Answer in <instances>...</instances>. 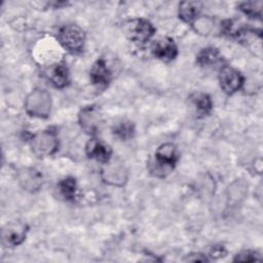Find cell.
<instances>
[{"label": "cell", "mask_w": 263, "mask_h": 263, "mask_svg": "<svg viewBox=\"0 0 263 263\" xmlns=\"http://www.w3.org/2000/svg\"><path fill=\"white\" fill-rule=\"evenodd\" d=\"M26 112L33 117L46 118L51 109V98L47 90L43 88H35L26 98Z\"/></svg>", "instance_id": "1"}, {"label": "cell", "mask_w": 263, "mask_h": 263, "mask_svg": "<svg viewBox=\"0 0 263 263\" xmlns=\"http://www.w3.org/2000/svg\"><path fill=\"white\" fill-rule=\"evenodd\" d=\"M30 145L37 156H49L57 151L59 146L57 133L51 128L38 132L31 138Z\"/></svg>", "instance_id": "2"}, {"label": "cell", "mask_w": 263, "mask_h": 263, "mask_svg": "<svg viewBox=\"0 0 263 263\" xmlns=\"http://www.w3.org/2000/svg\"><path fill=\"white\" fill-rule=\"evenodd\" d=\"M59 40L68 50L77 52L81 50L84 45L85 34L77 25H66L59 31Z\"/></svg>", "instance_id": "3"}, {"label": "cell", "mask_w": 263, "mask_h": 263, "mask_svg": "<svg viewBox=\"0 0 263 263\" xmlns=\"http://www.w3.org/2000/svg\"><path fill=\"white\" fill-rule=\"evenodd\" d=\"M124 32L130 40L144 43L153 36L155 29L147 20L136 18L125 24Z\"/></svg>", "instance_id": "4"}, {"label": "cell", "mask_w": 263, "mask_h": 263, "mask_svg": "<svg viewBox=\"0 0 263 263\" xmlns=\"http://www.w3.org/2000/svg\"><path fill=\"white\" fill-rule=\"evenodd\" d=\"M102 179L105 183L121 187L123 186L128 178V173L126 167L119 162H106V165L101 171Z\"/></svg>", "instance_id": "5"}, {"label": "cell", "mask_w": 263, "mask_h": 263, "mask_svg": "<svg viewBox=\"0 0 263 263\" xmlns=\"http://www.w3.org/2000/svg\"><path fill=\"white\" fill-rule=\"evenodd\" d=\"M219 81L221 88L224 92L232 95L236 92L243 83V77L241 74L229 66H224L220 70Z\"/></svg>", "instance_id": "6"}, {"label": "cell", "mask_w": 263, "mask_h": 263, "mask_svg": "<svg viewBox=\"0 0 263 263\" xmlns=\"http://www.w3.org/2000/svg\"><path fill=\"white\" fill-rule=\"evenodd\" d=\"M20 186L29 192L38 191L42 186V175L33 167H23L17 173Z\"/></svg>", "instance_id": "7"}, {"label": "cell", "mask_w": 263, "mask_h": 263, "mask_svg": "<svg viewBox=\"0 0 263 263\" xmlns=\"http://www.w3.org/2000/svg\"><path fill=\"white\" fill-rule=\"evenodd\" d=\"M27 233V225L21 222H11L6 225V227L2 231L3 241L7 246L15 247L21 245L25 238Z\"/></svg>", "instance_id": "8"}, {"label": "cell", "mask_w": 263, "mask_h": 263, "mask_svg": "<svg viewBox=\"0 0 263 263\" xmlns=\"http://www.w3.org/2000/svg\"><path fill=\"white\" fill-rule=\"evenodd\" d=\"M79 123L83 130L87 134H95L100 125V113L97 107L87 106L81 109L79 115Z\"/></svg>", "instance_id": "9"}, {"label": "cell", "mask_w": 263, "mask_h": 263, "mask_svg": "<svg viewBox=\"0 0 263 263\" xmlns=\"http://www.w3.org/2000/svg\"><path fill=\"white\" fill-rule=\"evenodd\" d=\"M152 51L157 59L165 62L174 60L178 52L176 44L170 38H160L155 41L152 45Z\"/></svg>", "instance_id": "10"}, {"label": "cell", "mask_w": 263, "mask_h": 263, "mask_svg": "<svg viewBox=\"0 0 263 263\" xmlns=\"http://www.w3.org/2000/svg\"><path fill=\"white\" fill-rule=\"evenodd\" d=\"M156 161L159 166L172 168L177 161L178 154L176 147L173 144L166 143L158 147L156 151Z\"/></svg>", "instance_id": "11"}, {"label": "cell", "mask_w": 263, "mask_h": 263, "mask_svg": "<svg viewBox=\"0 0 263 263\" xmlns=\"http://www.w3.org/2000/svg\"><path fill=\"white\" fill-rule=\"evenodd\" d=\"M45 74L48 80L59 88L66 86L69 81V74L68 69L64 64H55L50 66L46 71Z\"/></svg>", "instance_id": "12"}, {"label": "cell", "mask_w": 263, "mask_h": 263, "mask_svg": "<svg viewBox=\"0 0 263 263\" xmlns=\"http://www.w3.org/2000/svg\"><path fill=\"white\" fill-rule=\"evenodd\" d=\"M86 153L90 158L101 162H108L111 156V149L99 140L92 139L86 145Z\"/></svg>", "instance_id": "13"}, {"label": "cell", "mask_w": 263, "mask_h": 263, "mask_svg": "<svg viewBox=\"0 0 263 263\" xmlns=\"http://www.w3.org/2000/svg\"><path fill=\"white\" fill-rule=\"evenodd\" d=\"M90 78L96 84H107L111 79V72L108 69L106 62L103 59L98 60L91 70H90Z\"/></svg>", "instance_id": "14"}, {"label": "cell", "mask_w": 263, "mask_h": 263, "mask_svg": "<svg viewBox=\"0 0 263 263\" xmlns=\"http://www.w3.org/2000/svg\"><path fill=\"white\" fill-rule=\"evenodd\" d=\"M201 4L196 1H185L179 5V15L184 22H193L198 17Z\"/></svg>", "instance_id": "15"}, {"label": "cell", "mask_w": 263, "mask_h": 263, "mask_svg": "<svg viewBox=\"0 0 263 263\" xmlns=\"http://www.w3.org/2000/svg\"><path fill=\"white\" fill-rule=\"evenodd\" d=\"M221 61L219 51L214 47H206L197 54V63L202 67H211L217 65Z\"/></svg>", "instance_id": "16"}, {"label": "cell", "mask_w": 263, "mask_h": 263, "mask_svg": "<svg viewBox=\"0 0 263 263\" xmlns=\"http://www.w3.org/2000/svg\"><path fill=\"white\" fill-rule=\"evenodd\" d=\"M247 191L248 186L246 185V183H243L241 180H236L228 187V198L232 202H238L239 200L245 198V196L247 195Z\"/></svg>", "instance_id": "17"}, {"label": "cell", "mask_w": 263, "mask_h": 263, "mask_svg": "<svg viewBox=\"0 0 263 263\" xmlns=\"http://www.w3.org/2000/svg\"><path fill=\"white\" fill-rule=\"evenodd\" d=\"M192 27L199 35H209L214 27V21L210 16H198L192 22Z\"/></svg>", "instance_id": "18"}, {"label": "cell", "mask_w": 263, "mask_h": 263, "mask_svg": "<svg viewBox=\"0 0 263 263\" xmlns=\"http://www.w3.org/2000/svg\"><path fill=\"white\" fill-rule=\"evenodd\" d=\"M76 181L74 178L68 177L60 181L59 183V189L61 194L66 199H73L76 192Z\"/></svg>", "instance_id": "19"}, {"label": "cell", "mask_w": 263, "mask_h": 263, "mask_svg": "<svg viewBox=\"0 0 263 263\" xmlns=\"http://www.w3.org/2000/svg\"><path fill=\"white\" fill-rule=\"evenodd\" d=\"M192 102L197 110L202 113H208L212 108V101L210 97L205 93H196L193 97Z\"/></svg>", "instance_id": "20"}, {"label": "cell", "mask_w": 263, "mask_h": 263, "mask_svg": "<svg viewBox=\"0 0 263 263\" xmlns=\"http://www.w3.org/2000/svg\"><path fill=\"white\" fill-rule=\"evenodd\" d=\"M240 10L250 16H260L262 9V2H245L239 5Z\"/></svg>", "instance_id": "21"}, {"label": "cell", "mask_w": 263, "mask_h": 263, "mask_svg": "<svg viewBox=\"0 0 263 263\" xmlns=\"http://www.w3.org/2000/svg\"><path fill=\"white\" fill-rule=\"evenodd\" d=\"M134 133V126L129 121H122L117 124L114 128V134H116L121 139H127L132 137Z\"/></svg>", "instance_id": "22"}, {"label": "cell", "mask_w": 263, "mask_h": 263, "mask_svg": "<svg viewBox=\"0 0 263 263\" xmlns=\"http://www.w3.org/2000/svg\"><path fill=\"white\" fill-rule=\"evenodd\" d=\"M259 259H260V256L257 253L251 252V251H245V252H241L240 254H237V256L234 258V261H256Z\"/></svg>", "instance_id": "23"}, {"label": "cell", "mask_w": 263, "mask_h": 263, "mask_svg": "<svg viewBox=\"0 0 263 263\" xmlns=\"http://www.w3.org/2000/svg\"><path fill=\"white\" fill-rule=\"evenodd\" d=\"M186 261H191V262H204L206 261L205 257H202L201 254H193L188 256V258L186 259Z\"/></svg>", "instance_id": "24"}, {"label": "cell", "mask_w": 263, "mask_h": 263, "mask_svg": "<svg viewBox=\"0 0 263 263\" xmlns=\"http://www.w3.org/2000/svg\"><path fill=\"white\" fill-rule=\"evenodd\" d=\"M225 254V250L222 247H215L211 253L212 257L218 258V257H222Z\"/></svg>", "instance_id": "25"}]
</instances>
